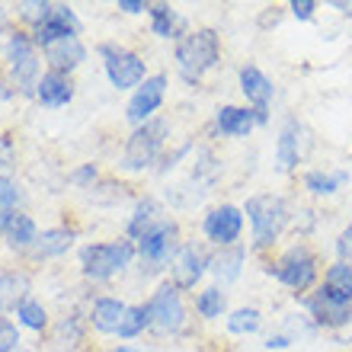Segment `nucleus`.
Returning <instances> with one entry per match:
<instances>
[{
  "label": "nucleus",
  "mask_w": 352,
  "mask_h": 352,
  "mask_svg": "<svg viewBox=\"0 0 352 352\" xmlns=\"http://www.w3.org/2000/svg\"><path fill=\"white\" fill-rule=\"evenodd\" d=\"M243 214H247V228H250V253L260 256H272L276 247L282 243L285 231L295 221V208L285 195L278 192H253L243 202Z\"/></svg>",
  "instance_id": "nucleus-1"
},
{
  "label": "nucleus",
  "mask_w": 352,
  "mask_h": 352,
  "mask_svg": "<svg viewBox=\"0 0 352 352\" xmlns=\"http://www.w3.org/2000/svg\"><path fill=\"white\" fill-rule=\"evenodd\" d=\"M263 272H266L269 278H276L285 292H292V295L301 301V298L311 295V292L320 285L324 263H320L317 250L307 241H295V243H288V247L272 253L266 260V266H263Z\"/></svg>",
  "instance_id": "nucleus-2"
},
{
  "label": "nucleus",
  "mask_w": 352,
  "mask_h": 352,
  "mask_svg": "<svg viewBox=\"0 0 352 352\" xmlns=\"http://www.w3.org/2000/svg\"><path fill=\"white\" fill-rule=\"evenodd\" d=\"M221 32L212 26H195L173 45V71L186 87H199L221 65Z\"/></svg>",
  "instance_id": "nucleus-3"
},
{
  "label": "nucleus",
  "mask_w": 352,
  "mask_h": 352,
  "mask_svg": "<svg viewBox=\"0 0 352 352\" xmlns=\"http://www.w3.org/2000/svg\"><path fill=\"white\" fill-rule=\"evenodd\" d=\"M170 141H173V122H170L167 116H157V119L131 129V135L125 138V148H122L119 160H116V170L125 176H138V173H148V170H157L160 157H164L170 148Z\"/></svg>",
  "instance_id": "nucleus-4"
},
{
  "label": "nucleus",
  "mask_w": 352,
  "mask_h": 352,
  "mask_svg": "<svg viewBox=\"0 0 352 352\" xmlns=\"http://www.w3.org/2000/svg\"><path fill=\"white\" fill-rule=\"evenodd\" d=\"M135 263H138V250H135V243L125 234L112 237V241H90L77 250L80 276L90 285H102V282H112V278L125 276Z\"/></svg>",
  "instance_id": "nucleus-5"
},
{
  "label": "nucleus",
  "mask_w": 352,
  "mask_h": 352,
  "mask_svg": "<svg viewBox=\"0 0 352 352\" xmlns=\"http://www.w3.org/2000/svg\"><path fill=\"white\" fill-rule=\"evenodd\" d=\"M42 52H38V45L32 42V36H29V29H19L13 26V32L7 36V42H3V80H7L13 90H16V96H23V100H32L36 96V87L38 80H42Z\"/></svg>",
  "instance_id": "nucleus-6"
},
{
  "label": "nucleus",
  "mask_w": 352,
  "mask_h": 352,
  "mask_svg": "<svg viewBox=\"0 0 352 352\" xmlns=\"http://www.w3.org/2000/svg\"><path fill=\"white\" fill-rule=\"evenodd\" d=\"M148 307V317H151V333L157 336H183L189 330V320H192V305L186 301V295L173 282L160 278L154 292L148 295L144 301Z\"/></svg>",
  "instance_id": "nucleus-7"
},
{
  "label": "nucleus",
  "mask_w": 352,
  "mask_h": 352,
  "mask_svg": "<svg viewBox=\"0 0 352 352\" xmlns=\"http://www.w3.org/2000/svg\"><path fill=\"white\" fill-rule=\"evenodd\" d=\"M183 228L176 221L173 214L167 218H160L154 228H151L138 243H135V250H138V263H141V276H160V272H167L173 256L179 253L183 247Z\"/></svg>",
  "instance_id": "nucleus-8"
},
{
  "label": "nucleus",
  "mask_w": 352,
  "mask_h": 352,
  "mask_svg": "<svg viewBox=\"0 0 352 352\" xmlns=\"http://www.w3.org/2000/svg\"><path fill=\"white\" fill-rule=\"evenodd\" d=\"M96 55H100L102 74H106V80H109L112 90L131 93V90H138V87L151 77L144 55H138V52L129 48V45L102 42V45H96Z\"/></svg>",
  "instance_id": "nucleus-9"
},
{
  "label": "nucleus",
  "mask_w": 352,
  "mask_h": 352,
  "mask_svg": "<svg viewBox=\"0 0 352 352\" xmlns=\"http://www.w3.org/2000/svg\"><path fill=\"white\" fill-rule=\"evenodd\" d=\"M202 231V243L212 250H224V247H237L243 243V231H247V214L243 205L237 202H214L202 212L199 221Z\"/></svg>",
  "instance_id": "nucleus-10"
},
{
  "label": "nucleus",
  "mask_w": 352,
  "mask_h": 352,
  "mask_svg": "<svg viewBox=\"0 0 352 352\" xmlns=\"http://www.w3.org/2000/svg\"><path fill=\"white\" fill-rule=\"evenodd\" d=\"M301 311L311 317V324L327 333H340L346 327H352V301L333 295L330 288L317 285L311 295L301 298Z\"/></svg>",
  "instance_id": "nucleus-11"
},
{
  "label": "nucleus",
  "mask_w": 352,
  "mask_h": 352,
  "mask_svg": "<svg viewBox=\"0 0 352 352\" xmlns=\"http://www.w3.org/2000/svg\"><path fill=\"white\" fill-rule=\"evenodd\" d=\"M208 256H212V250L202 241H183L179 253L173 256V263L167 269V282H173L183 295L186 292L195 295L202 288L205 276H208Z\"/></svg>",
  "instance_id": "nucleus-12"
},
{
  "label": "nucleus",
  "mask_w": 352,
  "mask_h": 352,
  "mask_svg": "<svg viewBox=\"0 0 352 352\" xmlns=\"http://www.w3.org/2000/svg\"><path fill=\"white\" fill-rule=\"evenodd\" d=\"M170 93V74L167 71H154V74L138 87V90L129 93V102H125V122L131 129H138L144 122L157 119V112L164 109Z\"/></svg>",
  "instance_id": "nucleus-13"
},
{
  "label": "nucleus",
  "mask_w": 352,
  "mask_h": 352,
  "mask_svg": "<svg viewBox=\"0 0 352 352\" xmlns=\"http://www.w3.org/2000/svg\"><path fill=\"white\" fill-rule=\"evenodd\" d=\"M237 90L243 96V106H250L256 112V119H260V129L269 125V109H272V100H276V84H272V77L263 71L260 65H247L237 67Z\"/></svg>",
  "instance_id": "nucleus-14"
},
{
  "label": "nucleus",
  "mask_w": 352,
  "mask_h": 352,
  "mask_svg": "<svg viewBox=\"0 0 352 352\" xmlns=\"http://www.w3.org/2000/svg\"><path fill=\"white\" fill-rule=\"evenodd\" d=\"M305 125L295 119V116H288L282 125H278V135H276V148H272V170L278 176H292L298 173L301 167V160H305Z\"/></svg>",
  "instance_id": "nucleus-15"
},
{
  "label": "nucleus",
  "mask_w": 352,
  "mask_h": 352,
  "mask_svg": "<svg viewBox=\"0 0 352 352\" xmlns=\"http://www.w3.org/2000/svg\"><path fill=\"white\" fill-rule=\"evenodd\" d=\"M0 241L10 253L16 256H29V250L36 247L38 241V224L36 218L26 212V208H10V212H0Z\"/></svg>",
  "instance_id": "nucleus-16"
},
{
  "label": "nucleus",
  "mask_w": 352,
  "mask_h": 352,
  "mask_svg": "<svg viewBox=\"0 0 352 352\" xmlns=\"http://www.w3.org/2000/svg\"><path fill=\"white\" fill-rule=\"evenodd\" d=\"M256 129H260L256 112L250 106H241V102H221L212 116V131L218 138L243 141V138H250Z\"/></svg>",
  "instance_id": "nucleus-17"
},
{
  "label": "nucleus",
  "mask_w": 352,
  "mask_h": 352,
  "mask_svg": "<svg viewBox=\"0 0 352 352\" xmlns=\"http://www.w3.org/2000/svg\"><path fill=\"white\" fill-rule=\"evenodd\" d=\"M80 32H84V23L77 16V10L71 7V3H55L52 16H48L42 26L32 29L29 36H32V42H36L38 52H42L45 45L61 42V38H80Z\"/></svg>",
  "instance_id": "nucleus-18"
},
{
  "label": "nucleus",
  "mask_w": 352,
  "mask_h": 352,
  "mask_svg": "<svg viewBox=\"0 0 352 352\" xmlns=\"http://www.w3.org/2000/svg\"><path fill=\"white\" fill-rule=\"evenodd\" d=\"M247 260H250V247H243V243L224 247V250H212V256H208V276H212L214 285L231 288L241 282Z\"/></svg>",
  "instance_id": "nucleus-19"
},
{
  "label": "nucleus",
  "mask_w": 352,
  "mask_h": 352,
  "mask_svg": "<svg viewBox=\"0 0 352 352\" xmlns=\"http://www.w3.org/2000/svg\"><path fill=\"white\" fill-rule=\"evenodd\" d=\"M87 58H90V48L84 45V38H61V42H52L42 48L45 71H58L67 77H74V71L84 67Z\"/></svg>",
  "instance_id": "nucleus-20"
},
{
  "label": "nucleus",
  "mask_w": 352,
  "mask_h": 352,
  "mask_svg": "<svg viewBox=\"0 0 352 352\" xmlns=\"http://www.w3.org/2000/svg\"><path fill=\"white\" fill-rule=\"evenodd\" d=\"M148 26L154 38H164V42H179V38L189 32V19L167 0H154L148 7Z\"/></svg>",
  "instance_id": "nucleus-21"
},
{
  "label": "nucleus",
  "mask_w": 352,
  "mask_h": 352,
  "mask_svg": "<svg viewBox=\"0 0 352 352\" xmlns=\"http://www.w3.org/2000/svg\"><path fill=\"white\" fill-rule=\"evenodd\" d=\"M352 183V173L346 167H311L301 173V189L311 199H333Z\"/></svg>",
  "instance_id": "nucleus-22"
},
{
  "label": "nucleus",
  "mask_w": 352,
  "mask_h": 352,
  "mask_svg": "<svg viewBox=\"0 0 352 352\" xmlns=\"http://www.w3.org/2000/svg\"><path fill=\"white\" fill-rule=\"evenodd\" d=\"M125 311H129V301H122L116 295H96L87 307V324L100 336H116Z\"/></svg>",
  "instance_id": "nucleus-23"
},
{
  "label": "nucleus",
  "mask_w": 352,
  "mask_h": 352,
  "mask_svg": "<svg viewBox=\"0 0 352 352\" xmlns=\"http://www.w3.org/2000/svg\"><path fill=\"white\" fill-rule=\"evenodd\" d=\"M74 96H77L74 77L58 74V71H45L42 80H38L36 96H32V100H36L42 109H65V106L74 102Z\"/></svg>",
  "instance_id": "nucleus-24"
},
{
  "label": "nucleus",
  "mask_w": 352,
  "mask_h": 352,
  "mask_svg": "<svg viewBox=\"0 0 352 352\" xmlns=\"http://www.w3.org/2000/svg\"><path fill=\"white\" fill-rule=\"evenodd\" d=\"M160 218H167L160 199H154V195H138V199L131 202V212H129V218H125V231L122 234H125L131 243H138Z\"/></svg>",
  "instance_id": "nucleus-25"
},
{
  "label": "nucleus",
  "mask_w": 352,
  "mask_h": 352,
  "mask_svg": "<svg viewBox=\"0 0 352 352\" xmlns=\"http://www.w3.org/2000/svg\"><path fill=\"white\" fill-rule=\"evenodd\" d=\"M74 243H77V231H74V228H67V224L42 228V231H38L36 247L29 250V260H36V263L58 260V256H65V253L71 250Z\"/></svg>",
  "instance_id": "nucleus-26"
},
{
  "label": "nucleus",
  "mask_w": 352,
  "mask_h": 352,
  "mask_svg": "<svg viewBox=\"0 0 352 352\" xmlns=\"http://www.w3.org/2000/svg\"><path fill=\"white\" fill-rule=\"evenodd\" d=\"M32 292V276L23 266L0 269V317L13 314Z\"/></svg>",
  "instance_id": "nucleus-27"
},
{
  "label": "nucleus",
  "mask_w": 352,
  "mask_h": 352,
  "mask_svg": "<svg viewBox=\"0 0 352 352\" xmlns=\"http://www.w3.org/2000/svg\"><path fill=\"white\" fill-rule=\"evenodd\" d=\"M228 311H231V301H228V288L214 285V282L202 285V288H199V292L192 295V314L199 317V320H205V324H214V320L228 317Z\"/></svg>",
  "instance_id": "nucleus-28"
},
{
  "label": "nucleus",
  "mask_w": 352,
  "mask_h": 352,
  "mask_svg": "<svg viewBox=\"0 0 352 352\" xmlns=\"http://www.w3.org/2000/svg\"><path fill=\"white\" fill-rule=\"evenodd\" d=\"M263 324H266V317H263V311L256 305H237L224 317V330L231 336H241V340L256 336L263 330Z\"/></svg>",
  "instance_id": "nucleus-29"
},
{
  "label": "nucleus",
  "mask_w": 352,
  "mask_h": 352,
  "mask_svg": "<svg viewBox=\"0 0 352 352\" xmlns=\"http://www.w3.org/2000/svg\"><path fill=\"white\" fill-rule=\"evenodd\" d=\"M13 317H16L19 330H29V333L45 336L48 330H52V314H48V307L42 305L38 298H32V295H29L16 311H13Z\"/></svg>",
  "instance_id": "nucleus-30"
},
{
  "label": "nucleus",
  "mask_w": 352,
  "mask_h": 352,
  "mask_svg": "<svg viewBox=\"0 0 352 352\" xmlns=\"http://www.w3.org/2000/svg\"><path fill=\"white\" fill-rule=\"evenodd\" d=\"M52 10H55V0H19L16 7H13V23L19 29H32L42 26L48 16H52Z\"/></svg>",
  "instance_id": "nucleus-31"
},
{
  "label": "nucleus",
  "mask_w": 352,
  "mask_h": 352,
  "mask_svg": "<svg viewBox=\"0 0 352 352\" xmlns=\"http://www.w3.org/2000/svg\"><path fill=\"white\" fill-rule=\"evenodd\" d=\"M320 285L330 288L333 295L352 301V266L349 263H343V260H330L324 266V278H320Z\"/></svg>",
  "instance_id": "nucleus-32"
},
{
  "label": "nucleus",
  "mask_w": 352,
  "mask_h": 352,
  "mask_svg": "<svg viewBox=\"0 0 352 352\" xmlns=\"http://www.w3.org/2000/svg\"><path fill=\"white\" fill-rule=\"evenodd\" d=\"M148 330H151V317H148V307H144V301H141V305H129V311H125V317H122V324H119V333H116V340L129 343V340H138V336H144Z\"/></svg>",
  "instance_id": "nucleus-33"
},
{
  "label": "nucleus",
  "mask_w": 352,
  "mask_h": 352,
  "mask_svg": "<svg viewBox=\"0 0 352 352\" xmlns=\"http://www.w3.org/2000/svg\"><path fill=\"white\" fill-rule=\"evenodd\" d=\"M87 199H90L93 205H119L129 199V186L122 183V179H106V176H102L100 183L87 192Z\"/></svg>",
  "instance_id": "nucleus-34"
},
{
  "label": "nucleus",
  "mask_w": 352,
  "mask_h": 352,
  "mask_svg": "<svg viewBox=\"0 0 352 352\" xmlns=\"http://www.w3.org/2000/svg\"><path fill=\"white\" fill-rule=\"evenodd\" d=\"M26 186L19 183L16 176H0V212H10V208H26Z\"/></svg>",
  "instance_id": "nucleus-35"
},
{
  "label": "nucleus",
  "mask_w": 352,
  "mask_h": 352,
  "mask_svg": "<svg viewBox=\"0 0 352 352\" xmlns=\"http://www.w3.org/2000/svg\"><path fill=\"white\" fill-rule=\"evenodd\" d=\"M195 151V138H183L179 144H173V148H167V154L160 157V164H157V173L160 176H167V173H173L179 164H183L189 154Z\"/></svg>",
  "instance_id": "nucleus-36"
},
{
  "label": "nucleus",
  "mask_w": 352,
  "mask_h": 352,
  "mask_svg": "<svg viewBox=\"0 0 352 352\" xmlns=\"http://www.w3.org/2000/svg\"><path fill=\"white\" fill-rule=\"evenodd\" d=\"M19 151L13 131H0V176H16Z\"/></svg>",
  "instance_id": "nucleus-37"
},
{
  "label": "nucleus",
  "mask_w": 352,
  "mask_h": 352,
  "mask_svg": "<svg viewBox=\"0 0 352 352\" xmlns=\"http://www.w3.org/2000/svg\"><path fill=\"white\" fill-rule=\"evenodd\" d=\"M67 179H71V186H77V189H84V192H90L93 186L102 179L100 167L93 164V160H87V164H77L71 173H67Z\"/></svg>",
  "instance_id": "nucleus-38"
},
{
  "label": "nucleus",
  "mask_w": 352,
  "mask_h": 352,
  "mask_svg": "<svg viewBox=\"0 0 352 352\" xmlns=\"http://www.w3.org/2000/svg\"><path fill=\"white\" fill-rule=\"evenodd\" d=\"M19 343H23V330L16 327V320L0 317V352H19Z\"/></svg>",
  "instance_id": "nucleus-39"
},
{
  "label": "nucleus",
  "mask_w": 352,
  "mask_h": 352,
  "mask_svg": "<svg viewBox=\"0 0 352 352\" xmlns=\"http://www.w3.org/2000/svg\"><path fill=\"white\" fill-rule=\"evenodd\" d=\"M288 16L298 19V23H311V19L317 16V10H320V3L317 0H288Z\"/></svg>",
  "instance_id": "nucleus-40"
},
{
  "label": "nucleus",
  "mask_w": 352,
  "mask_h": 352,
  "mask_svg": "<svg viewBox=\"0 0 352 352\" xmlns=\"http://www.w3.org/2000/svg\"><path fill=\"white\" fill-rule=\"evenodd\" d=\"M333 250H336V260H343V263H349L352 266V221L343 224V231L336 234Z\"/></svg>",
  "instance_id": "nucleus-41"
},
{
  "label": "nucleus",
  "mask_w": 352,
  "mask_h": 352,
  "mask_svg": "<svg viewBox=\"0 0 352 352\" xmlns=\"http://www.w3.org/2000/svg\"><path fill=\"white\" fill-rule=\"evenodd\" d=\"M295 346V340L285 333V330H272V333L263 340V349L266 352H285V349H292Z\"/></svg>",
  "instance_id": "nucleus-42"
},
{
  "label": "nucleus",
  "mask_w": 352,
  "mask_h": 352,
  "mask_svg": "<svg viewBox=\"0 0 352 352\" xmlns=\"http://www.w3.org/2000/svg\"><path fill=\"white\" fill-rule=\"evenodd\" d=\"M148 7H151V0H119L116 3V10H122V13H129V16H148Z\"/></svg>",
  "instance_id": "nucleus-43"
},
{
  "label": "nucleus",
  "mask_w": 352,
  "mask_h": 352,
  "mask_svg": "<svg viewBox=\"0 0 352 352\" xmlns=\"http://www.w3.org/2000/svg\"><path fill=\"white\" fill-rule=\"evenodd\" d=\"M330 10H336L340 16L352 19V0H330Z\"/></svg>",
  "instance_id": "nucleus-44"
},
{
  "label": "nucleus",
  "mask_w": 352,
  "mask_h": 352,
  "mask_svg": "<svg viewBox=\"0 0 352 352\" xmlns=\"http://www.w3.org/2000/svg\"><path fill=\"white\" fill-rule=\"evenodd\" d=\"M10 100H16V90H13L7 80H0V109H3Z\"/></svg>",
  "instance_id": "nucleus-45"
},
{
  "label": "nucleus",
  "mask_w": 352,
  "mask_h": 352,
  "mask_svg": "<svg viewBox=\"0 0 352 352\" xmlns=\"http://www.w3.org/2000/svg\"><path fill=\"white\" fill-rule=\"evenodd\" d=\"M109 352H141L138 346H131V343H119V346H112Z\"/></svg>",
  "instance_id": "nucleus-46"
},
{
  "label": "nucleus",
  "mask_w": 352,
  "mask_h": 352,
  "mask_svg": "<svg viewBox=\"0 0 352 352\" xmlns=\"http://www.w3.org/2000/svg\"><path fill=\"white\" fill-rule=\"evenodd\" d=\"M3 42H7V36H0V65H3Z\"/></svg>",
  "instance_id": "nucleus-47"
}]
</instances>
